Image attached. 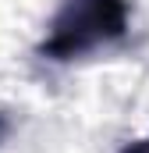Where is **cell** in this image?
<instances>
[{
  "label": "cell",
  "instance_id": "6da1fadb",
  "mask_svg": "<svg viewBox=\"0 0 149 153\" xmlns=\"http://www.w3.org/2000/svg\"><path fill=\"white\" fill-rule=\"evenodd\" d=\"M124 25H128L124 0H68L64 11L53 18L46 53L57 61H68L74 53H85L96 43L121 36Z\"/></svg>",
  "mask_w": 149,
  "mask_h": 153
}]
</instances>
